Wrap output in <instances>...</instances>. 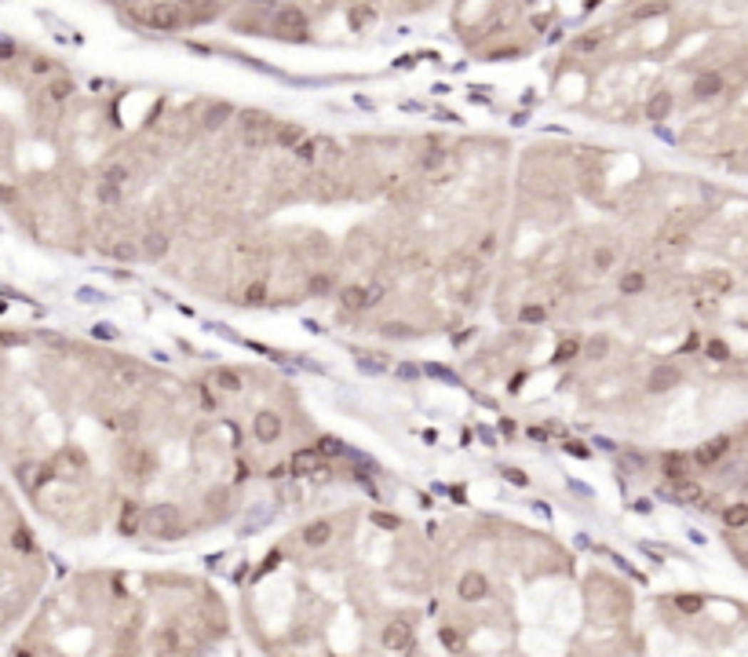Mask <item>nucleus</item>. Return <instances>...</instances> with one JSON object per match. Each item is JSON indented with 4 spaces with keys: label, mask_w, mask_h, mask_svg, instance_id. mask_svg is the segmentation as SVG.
I'll return each mask as SVG.
<instances>
[{
    "label": "nucleus",
    "mask_w": 748,
    "mask_h": 657,
    "mask_svg": "<svg viewBox=\"0 0 748 657\" xmlns=\"http://www.w3.org/2000/svg\"><path fill=\"white\" fill-rule=\"evenodd\" d=\"M135 26L153 34H183L227 22L237 34H267L274 41H310L314 22L339 15L362 34L384 11H424L434 0H106Z\"/></svg>",
    "instance_id": "f257e3e1"
},
{
    "label": "nucleus",
    "mask_w": 748,
    "mask_h": 657,
    "mask_svg": "<svg viewBox=\"0 0 748 657\" xmlns=\"http://www.w3.org/2000/svg\"><path fill=\"white\" fill-rule=\"evenodd\" d=\"M29 559H34V537L0 493V628L26 606Z\"/></svg>",
    "instance_id": "f03ea898"
},
{
    "label": "nucleus",
    "mask_w": 748,
    "mask_h": 657,
    "mask_svg": "<svg viewBox=\"0 0 748 657\" xmlns=\"http://www.w3.org/2000/svg\"><path fill=\"white\" fill-rule=\"evenodd\" d=\"M143 529L153 537H172L179 534V526H175V508L172 504H153L143 511Z\"/></svg>",
    "instance_id": "7ed1b4c3"
},
{
    "label": "nucleus",
    "mask_w": 748,
    "mask_h": 657,
    "mask_svg": "<svg viewBox=\"0 0 748 657\" xmlns=\"http://www.w3.org/2000/svg\"><path fill=\"white\" fill-rule=\"evenodd\" d=\"M289 472H292V475H318V472H325V457L318 453V446L296 449L292 460H289Z\"/></svg>",
    "instance_id": "20e7f679"
},
{
    "label": "nucleus",
    "mask_w": 748,
    "mask_h": 657,
    "mask_svg": "<svg viewBox=\"0 0 748 657\" xmlns=\"http://www.w3.org/2000/svg\"><path fill=\"white\" fill-rule=\"evenodd\" d=\"M139 256L150 260V263L165 260V256H168V234H165V230H146V234L139 238Z\"/></svg>",
    "instance_id": "39448f33"
},
{
    "label": "nucleus",
    "mask_w": 748,
    "mask_h": 657,
    "mask_svg": "<svg viewBox=\"0 0 748 657\" xmlns=\"http://www.w3.org/2000/svg\"><path fill=\"white\" fill-rule=\"evenodd\" d=\"M727 453H730V438H727V434H719V438H712V442H705V446H697V449H694V464L712 467V464H719Z\"/></svg>",
    "instance_id": "423d86ee"
},
{
    "label": "nucleus",
    "mask_w": 748,
    "mask_h": 657,
    "mask_svg": "<svg viewBox=\"0 0 748 657\" xmlns=\"http://www.w3.org/2000/svg\"><path fill=\"white\" fill-rule=\"evenodd\" d=\"M139 529H143V508L132 504V500H124L121 511H117V534L132 537V534H139Z\"/></svg>",
    "instance_id": "0eeeda50"
},
{
    "label": "nucleus",
    "mask_w": 748,
    "mask_h": 657,
    "mask_svg": "<svg viewBox=\"0 0 748 657\" xmlns=\"http://www.w3.org/2000/svg\"><path fill=\"white\" fill-rule=\"evenodd\" d=\"M486 591H489V581H486L482 574L467 570V574L460 577V599H467V603H478V599H486Z\"/></svg>",
    "instance_id": "6e6552de"
},
{
    "label": "nucleus",
    "mask_w": 748,
    "mask_h": 657,
    "mask_svg": "<svg viewBox=\"0 0 748 657\" xmlns=\"http://www.w3.org/2000/svg\"><path fill=\"white\" fill-rule=\"evenodd\" d=\"M380 643H384V650H394V653H398V650H409V643H413V632L405 628V624H398V621H394V624H387V628H384Z\"/></svg>",
    "instance_id": "1a4fd4ad"
},
{
    "label": "nucleus",
    "mask_w": 748,
    "mask_h": 657,
    "mask_svg": "<svg viewBox=\"0 0 748 657\" xmlns=\"http://www.w3.org/2000/svg\"><path fill=\"white\" fill-rule=\"evenodd\" d=\"M339 307H344L347 315H362V310H369V292H365L362 285L339 289Z\"/></svg>",
    "instance_id": "9d476101"
},
{
    "label": "nucleus",
    "mask_w": 748,
    "mask_h": 657,
    "mask_svg": "<svg viewBox=\"0 0 748 657\" xmlns=\"http://www.w3.org/2000/svg\"><path fill=\"white\" fill-rule=\"evenodd\" d=\"M208 380L220 387V391H241V387H245L241 372H237V369H227V365H215V369L208 372Z\"/></svg>",
    "instance_id": "9b49d317"
},
{
    "label": "nucleus",
    "mask_w": 748,
    "mask_h": 657,
    "mask_svg": "<svg viewBox=\"0 0 748 657\" xmlns=\"http://www.w3.org/2000/svg\"><path fill=\"white\" fill-rule=\"evenodd\" d=\"M252 434L260 438V442H274V438L282 434V420H277L274 413H260L252 420Z\"/></svg>",
    "instance_id": "f8f14e48"
},
{
    "label": "nucleus",
    "mask_w": 748,
    "mask_h": 657,
    "mask_svg": "<svg viewBox=\"0 0 748 657\" xmlns=\"http://www.w3.org/2000/svg\"><path fill=\"white\" fill-rule=\"evenodd\" d=\"M303 541H307L310 548H325V544L332 541V522H325V519L310 522V526L303 529Z\"/></svg>",
    "instance_id": "ddd939ff"
},
{
    "label": "nucleus",
    "mask_w": 748,
    "mask_h": 657,
    "mask_svg": "<svg viewBox=\"0 0 748 657\" xmlns=\"http://www.w3.org/2000/svg\"><path fill=\"white\" fill-rule=\"evenodd\" d=\"M665 472H668L672 482H682V479H690V460L682 453H668L665 457Z\"/></svg>",
    "instance_id": "4468645a"
},
{
    "label": "nucleus",
    "mask_w": 748,
    "mask_h": 657,
    "mask_svg": "<svg viewBox=\"0 0 748 657\" xmlns=\"http://www.w3.org/2000/svg\"><path fill=\"white\" fill-rule=\"evenodd\" d=\"M332 285H336V277H332L329 270H318V274H310V277H307V292H310V296H318V300H322V296H329V292H332Z\"/></svg>",
    "instance_id": "2eb2a0df"
},
{
    "label": "nucleus",
    "mask_w": 748,
    "mask_h": 657,
    "mask_svg": "<svg viewBox=\"0 0 748 657\" xmlns=\"http://www.w3.org/2000/svg\"><path fill=\"white\" fill-rule=\"evenodd\" d=\"M617 289L625 292V296H639L646 289V274L642 270H625V274H620V281H617Z\"/></svg>",
    "instance_id": "dca6fc26"
},
{
    "label": "nucleus",
    "mask_w": 748,
    "mask_h": 657,
    "mask_svg": "<svg viewBox=\"0 0 748 657\" xmlns=\"http://www.w3.org/2000/svg\"><path fill=\"white\" fill-rule=\"evenodd\" d=\"M672 496L675 500H687V504H697V500L705 496V489L697 482H690V479H682V482H672Z\"/></svg>",
    "instance_id": "f3484780"
},
{
    "label": "nucleus",
    "mask_w": 748,
    "mask_h": 657,
    "mask_svg": "<svg viewBox=\"0 0 748 657\" xmlns=\"http://www.w3.org/2000/svg\"><path fill=\"white\" fill-rule=\"evenodd\" d=\"M518 322H522V325H544V322H548V307H544V303H522Z\"/></svg>",
    "instance_id": "a211bd4d"
},
{
    "label": "nucleus",
    "mask_w": 748,
    "mask_h": 657,
    "mask_svg": "<svg viewBox=\"0 0 748 657\" xmlns=\"http://www.w3.org/2000/svg\"><path fill=\"white\" fill-rule=\"evenodd\" d=\"M613 263H617V248H610V245H599L591 253V267L595 270H613Z\"/></svg>",
    "instance_id": "6ab92c4d"
},
{
    "label": "nucleus",
    "mask_w": 748,
    "mask_h": 657,
    "mask_svg": "<svg viewBox=\"0 0 748 657\" xmlns=\"http://www.w3.org/2000/svg\"><path fill=\"white\" fill-rule=\"evenodd\" d=\"M723 522L730 526V529H741V526H748V504L741 500V504H730L727 511H723Z\"/></svg>",
    "instance_id": "aec40b11"
},
{
    "label": "nucleus",
    "mask_w": 748,
    "mask_h": 657,
    "mask_svg": "<svg viewBox=\"0 0 748 657\" xmlns=\"http://www.w3.org/2000/svg\"><path fill=\"white\" fill-rule=\"evenodd\" d=\"M267 296H270L267 281H248V285H245V303L260 307V303H267Z\"/></svg>",
    "instance_id": "412c9836"
},
{
    "label": "nucleus",
    "mask_w": 748,
    "mask_h": 657,
    "mask_svg": "<svg viewBox=\"0 0 748 657\" xmlns=\"http://www.w3.org/2000/svg\"><path fill=\"white\" fill-rule=\"evenodd\" d=\"M318 453H322L325 460H332V457H344L347 449H344V442H339V438L329 434V438H322V442H318Z\"/></svg>",
    "instance_id": "4be33fe9"
},
{
    "label": "nucleus",
    "mask_w": 748,
    "mask_h": 657,
    "mask_svg": "<svg viewBox=\"0 0 748 657\" xmlns=\"http://www.w3.org/2000/svg\"><path fill=\"white\" fill-rule=\"evenodd\" d=\"M650 384L657 387V391H665L668 384H675V369H668V365H657V369H653V377H650Z\"/></svg>",
    "instance_id": "5701e85b"
},
{
    "label": "nucleus",
    "mask_w": 748,
    "mask_h": 657,
    "mask_svg": "<svg viewBox=\"0 0 748 657\" xmlns=\"http://www.w3.org/2000/svg\"><path fill=\"white\" fill-rule=\"evenodd\" d=\"M577 355H580V343H577V340H563V343H558V351H555L558 362H570V358H577Z\"/></svg>",
    "instance_id": "b1692460"
},
{
    "label": "nucleus",
    "mask_w": 748,
    "mask_h": 657,
    "mask_svg": "<svg viewBox=\"0 0 748 657\" xmlns=\"http://www.w3.org/2000/svg\"><path fill=\"white\" fill-rule=\"evenodd\" d=\"M675 606H679L682 613H697V610L705 606V599H701V596H675Z\"/></svg>",
    "instance_id": "393cba45"
},
{
    "label": "nucleus",
    "mask_w": 748,
    "mask_h": 657,
    "mask_svg": "<svg viewBox=\"0 0 748 657\" xmlns=\"http://www.w3.org/2000/svg\"><path fill=\"white\" fill-rule=\"evenodd\" d=\"M708 358H715V362H723V358H730V347H727V343H723V340H712V343H708Z\"/></svg>",
    "instance_id": "a878e982"
},
{
    "label": "nucleus",
    "mask_w": 748,
    "mask_h": 657,
    "mask_svg": "<svg viewBox=\"0 0 748 657\" xmlns=\"http://www.w3.org/2000/svg\"><path fill=\"white\" fill-rule=\"evenodd\" d=\"M365 292H369V307H376V303L387 296V285H369Z\"/></svg>",
    "instance_id": "bb28decb"
},
{
    "label": "nucleus",
    "mask_w": 748,
    "mask_h": 657,
    "mask_svg": "<svg viewBox=\"0 0 748 657\" xmlns=\"http://www.w3.org/2000/svg\"><path fill=\"white\" fill-rule=\"evenodd\" d=\"M478 253H496V234H482V245H478Z\"/></svg>",
    "instance_id": "cd10ccee"
},
{
    "label": "nucleus",
    "mask_w": 748,
    "mask_h": 657,
    "mask_svg": "<svg viewBox=\"0 0 748 657\" xmlns=\"http://www.w3.org/2000/svg\"><path fill=\"white\" fill-rule=\"evenodd\" d=\"M372 519H376L380 526H387V529H398V519L394 515H372Z\"/></svg>",
    "instance_id": "c85d7f7f"
},
{
    "label": "nucleus",
    "mask_w": 748,
    "mask_h": 657,
    "mask_svg": "<svg viewBox=\"0 0 748 657\" xmlns=\"http://www.w3.org/2000/svg\"><path fill=\"white\" fill-rule=\"evenodd\" d=\"M442 643H446V646H460V636H456L453 628H446V632H442Z\"/></svg>",
    "instance_id": "c756f323"
}]
</instances>
